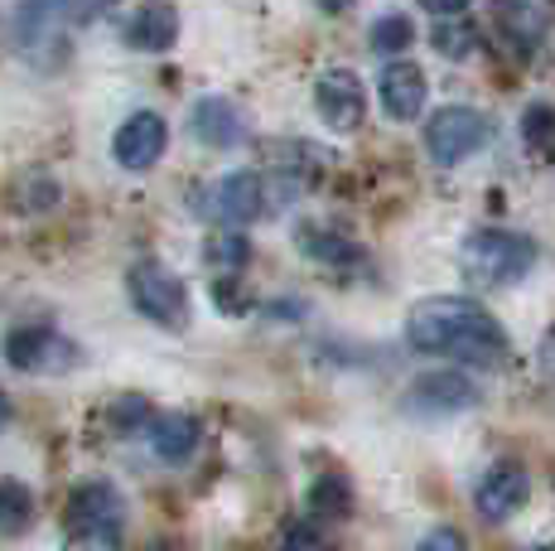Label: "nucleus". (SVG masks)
Segmentation results:
<instances>
[{
    "label": "nucleus",
    "instance_id": "31",
    "mask_svg": "<svg viewBox=\"0 0 555 551\" xmlns=\"http://www.w3.org/2000/svg\"><path fill=\"white\" fill-rule=\"evenodd\" d=\"M285 551H319V533L314 527H291V533H285Z\"/></svg>",
    "mask_w": 555,
    "mask_h": 551
},
{
    "label": "nucleus",
    "instance_id": "10",
    "mask_svg": "<svg viewBox=\"0 0 555 551\" xmlns=\"http://www.w3.org/2000/svg\"><path fill=\"white\" fill-rule=\"evenodd\" d=\"M165 145H169V126H165V116H155V112L126 116L121 131L112 136V155L121 169H151L159 155H165Z\"/></svg>",
    "mask_w": 555,
    "mask_h": 551
},
{
    "label": "nucleus",
    "instance_id": "1",
    "mask_svg": "<svg viewBox=\"0 0 555 551\" xmlns=\"http://www.w3.org/2000/svg\"><path fill=\"white\" fill-rule=\"evenodd\" d=\"M405 344L415 354H440L468 368H498L507 358V330L478 300L430 295L405 315Z\"/></svg>",
    "mask_w": 555,
    "mask_h": 551
},
{
    "label": "nucleus",
    "instance_id": "11",
    "mask_svg": "<svg viewBox=\"0 0 555 551\" xmlns=\"http://www.w3.org/2000/svg\"><path fill=\"white\" fill-rule=\"evenodd\" d=\"M377 98L382 107H387L391 121H415V116L425 112V98H430V82H425V73L415 68V63H387L377 78Z\"/></svg>",
    "mask_w": 555,
    "mask_h": 551
},
{
    "label": "nucleus",
    "instance_id": "17",
    "mask_svg": "<svg viewBox=\"0 0 555 551\" xmlns=\"http://www.w3.org/2000/svg\"><path fill=\"white\" fill-rule=\"evenodd\" d=\"M348 508H353V489L344 474H319L309 484V513L314 517H348Z\"/></svg>",
    "mask_w": 555,
    "mask_h": 551
},
{
    "label": "nucleus",
    "instance_id": "9",
    "mask_svg": "<svg viewBox=\"0 0 555 551\" xmlns=\"http://www.w3.org/2000/svg\"><path fill=\"white\" fill-rule=\"evenodd\" d=\"M314 107L328 131H358L362 116H367V92L348 68H328L314 88Z\"/></svg>",
    "mask_w": 555,
    "mask_h": 551
},
{
    "label": "nucleus",
    "instance_id": "28",
    "mask_svg": "<svg viewBox=\"0 0 555 551\" xmlns=\"http://www.w3.org/2000/svg\"><path fill=\"white\" fill-rule=\"evenodd\" d=\"M212 300H218L228 315H242V310H247V295H242L237 281H212Z\"/></svg>",
    "mask_w": 555,
    "mask_h": 551
},
{
    "label": "nucleus",
    "instance_id": "4",
    "mask_svg": "<svg viewBox=\"0 0 555 551\" xmlns=\"http://www.w3.org/2000/svg\"><path fill=\"white\" fill-rule=\"evenodd\" d=\"M126 291H131V305L155 324H179L189 320V291L175 271H165L159 261H135L131 276H126Z\"/></svg>",
    "mask_w": 555,
    "mask_h": 551
},
{
    "label": "nucleus",
    "instance_id": "33",
    "mask_svg": "<svg viewBox=\"0 0 555 551\" xmlns=\"http://www.w3.org/2000/svg\"><path fill=\"white\" fill-rule=\"evenodd\" d=\"M348 5H353V0H319V10H328V15H344Z\"/></svg>",
    "mask_w": 555,
    "mask_h": 551
},
{
    "label": "nucleus",
    "instance_id": "24",
    "mask_svg": "<svg viewBox=\"0 0 555 551\" xmlns=\"http://www.w3.org/2000/svg\"><path fill=\"white\" fill-rule=\"evenodd\" d=\"M474 44L478 39H474V29L468 25H440L435 29V49H440L444 59H468L474 54Z\"/></svg>",
    "mask_w": 555,
    "mask_h": 551
},
{
    "label": "nucleus",
    "instance_id": "21",
    "mask_svg": "<svg viewBox=\"0 0 555 551\" xmlns=\"http://www.w3.org/2000/svg\"><path fill=\"white\" fill-rule=\"evenodd\" d=\"M59 10H63V0H20V15H15L20 44H35V39L53 35V25H59Z\"/></svg>",
    "mask_w": 555,
    "mask_h": 551
},
{
    "label": "nucleus",
    "instance_id": "26",
    "mask_svg": "<svg viewBox=\"0 0 555 551\" xmlns=\"http://www.w3.org/2000/svg\"><path fill=\"white\" fill-rule=\"evenodd\" d=\"M145 417H151V401H145V397H121L112 407V426L116 431H135Z\"/></svg>",
    "mask_w": 555,
    "mask_h": 551
},
{
    "label": "nucleus",
    "instance_id": "23",
    "mask_svg": "<svg viewBox=\"0 0 555 551\" xmlns=\"http://www.w3.org/2000/svg\"><path fill=\"white\" fill-rule=\"evenodd\" d=\"M15 204L29 208V214H39V208L59 204V184H53L49 175H25V179L15 184Z\"/></svg>",
    "mask_w": 555,
    "mask_h": 551
},
{
    "label": "nucleus",
    "instance_id": "35",
    "mask_svg": "<svg viewBox=\"0 0 555 551\" xmlns=\"http://www.w3.org/2000/svg\"><path fill=\"white\" fill-rule=\"evenodd\" d=\"M541 363H546V368H551V373H555V338H551V344H546V354H541Z\"/></svg>",
    "mask_w": 555,
    "mask_h": 551
},
{
    "label": "nucleus",
    "instance_id": "25",
    "mask_svg": "<svg viewBox=\"0 0 555 551\" xmlns=\"http://www.w3.org/2000/svg\"><path fill=\"white\" fill-rule=\"evenodd\" d=\"M521 136H527L531 145H551V141H555V107L537 102V107L521 116Z\"/></svg>",
    "mask_w": 555,
    "mask_h": 551
},
{
    "label": "nucleus",
    "instance_id": "2",
    "mask_svg": "<svg viewBox=\"0 0 555 551\" xmlns=\"http://www.w3.org/2000/svg\"><path fill=\"white\" fill-rule=\"evenodd\" d=\"M459 267L474 285H517L521 276L537 267V242L521 238V232H507V228H483L464 242L459 252Z\"/></svg>",
    "mask_w": 555,
    "mask_h": 551
},
{
    "label": "nucleus",
    "instance_id": "29",
    "mask_svg": "<svg viewBox=\"0 0 555 551\" xmlns=\"http://www.w3.org/2000/svg\"><path fill=\"white\" fill-rule=\"evenodd\" d=\"M68 551H121V533H88V537H68Z\"/></svg>",
    "mask_w": 555,
    "mask_h": 551
},
{
    "label": "nucleus",
    "instance_id": "14",
    "mask_svg": "<svg viewBox=\"0 0 555 551\" xmlns=\"http://www.w3.org/2000/svg\"><path fill=\"white\" fill-rule=\"evenodd\" d=\"M212 208H218V218H228V222H256L266 214V179L251 175V169H237V175L218 179Z\"/></svg>",
    "mask_w": 555,
    "mask_h": 551
},
{
    "label": "nucleus",
    "instance_id": "16",
    "mask_svg": "<svg viewBox=\"0 0 555 551\" xmlns=\"http://www.w3.org/2000/svg\"><path fill=\"white\" fill-rule=\"evenodd\" d=\"M498 15L517 39H541L551 29L555 0H498Z\"/></svg>",
    "mask_w": 555,
    "mask_h": 551
},
{
    "label": "nucleus",
    "instance_id": "6",
    "mask_svg": "<svg viewBox=\"0 0 555 551\" xmlns=\"http://www.w3.org/2000/svg\"><path fill=\"white\" fill-rule=\"evenodd\" d=\"M527 498H531V479H527V470L512 460H498L474 489V503H478L483 523H507L512 513L527 508Z\"/></svg>",
    "mask_w": 555,
    "mask_h": 551
},
{
    "label": "nucleus",
    "instance_id": "22",
    "mask_svg": "<svg viewBox=\"0 0 555 551\" xmlns=\"http://www.w3.org/2000/svg\"><path fill=\"white\" fill-rule=\"evenodd\" d=\"M415 44V25L405 15H382L377 25H372V49L377 54H401V49Z\"/></svg>",
    "mask_w": 555,
    "mask_h": 551
},
{
    "label": "nucleus",
    "instance_id": "15",
    "mask_svg": "<svg viewBox=\"0 0 555 551\" xmlns=\"http://www.w3.org/2000/svg\"><path fill=\"white\" fill-rule=\"evenodd\" d=\"M198 436H203V426L189 411H169V417H155V426H151V450L159 454L165 464H184L189 454L198 450Z\"/></svg>",
    "mask_w": 555,
    "mask_h": 551
},
{
    "label": "nucleus",
    "instance_id": "19",
    "mask_svg": "<svg viewBox=\"0 0 555 551\" xmlns=\"http://www.w3.org/2000/svg\"><path fill=\"white\" fill-rule=\"evenodd\" d=\"M203 257H208V267L237 276L251 261V242L242 238V232H212V238L203 242Z\"/></svg>",
    "mask_w": 555,
    "mask_h": 551
},
{
    "label": "nucleus",
    "instance_id": "5",
    "mask_svg": "<svg viewBox=\"0 0 555 551\" xmlns=\"http://www.w3.org/2000/svg\"><path fill=\"white\" fill-rule=\"evenodd\" d=\"M5 363L20 368V373H63V368L78 363V348H73L59 330L25 324V330L5 334Z\"/></svg>",
    "mask_w": 555,
    "mask_h": 551
},
{
    "label": "nucleus",
    "instance_id": "8",
    "mask_svg": "<svg viewBox=\"0 0 555 551\" xmlns=\"http://www.w3.org/2000/svg\"><path fill=\"white\" fill-rule=\"evenodd\" d=\"M478 392L468 377L459 373H425L421 383H411V392L401 397L405 411H421V417H459V411L478 407Z\"/></svg>",
    "mask_w": 555,
    "mask_h": 551
},
{
    "label": "nucleus",
    "instance_id": "12",
    "mask_svg": "<svg viewBox=\"0 0 555 551\" xmlns=\"http://www.w3.org/2000/svg\"><path fill=\"white\" fill-rule=\"evenodd\" d=\"M189 131H194L203 145H212V151H232V145H242V136H247V116L228 98H203V102H194Z\"/></svg>",
    "mask_w": 555,
    "mask_h": 551
},
{
    "label": "nucleus",
    "instance_id": "32",
    "mask_svg": "<svg viewBox=\"0 0 555 551\" xmlns=\"http://www.w3.org/2000/svg\"><path fill=\"white\" fill-rule=\"evenodd\" d=\"M421 5L430 10V15H464L474 0H421Z\"/></svg>",
    "mask_w": 555,
    "mask_h": 551
},
{
    "label": "nucleus",
    "instance_id": "18",
    "mask_svg": "<svg viewBox=\"0 0 555 551\" xmlns=\"http://www.w3.org/2000/svg\"><path fill=\"white\" fill-rule=\"evenodd\" d=\"M300 247H305L314 261H324V267H353V261H362V252L353 247V242L338 238V232L305 228V232H300Z\"/></svg>",
    "mask_w": 555,
    "mask_h": 551
},
{
    "label": "nucleus",
    "instance_id": "20",
    "mask_svg": "<svg viewBox=\"0 0 555 551\" xmlns=\"http://www.w3.org/2000/svg\"><path fill=\"white\" fill-rule=\"evenodd\" d=\"M35 517V494L20 479H0V533H25Z\"/></svg>",
    "mask_w": 555,
    "mask_h": 551
},
{
    "label": "nucleus",
    "instance_id": "36",
    "mask_svg": "<svg viewBox=\"0 0 555 551\" xmlns=\"http://www.w3.org/2000/svg\"><path fill=\"white\" fill-rule=\"evenodd\" d=\"M537 551H555V542H546V547H537Z\"/></svg>",
    "mask_w": 555,
    "mask_h": 551
},
{
    "label": "nucleus",
    "instance_id": "34",
    "mask_svg": "<svg viewBox=\"0 0 555 551\" xmlns=\"http://www.w3.org/2000/svg\"><path fill=\"white\" fill-rule=\"evenodd\" d=\"M10 417H15V407H10V397H5V392H0V431L10 426Z\"/></svg>",
    "mask_w": 555,
    "mask_h": 551
},
{
    "label": "nucleus",
    "instance_id": "27",
    "mask_svg": "<svg viewBox=\"0 0 555 551\" xmlns=\"http://www.w3.org/2000/svg\"><path fill=\"white\" fill-rule=\"evenodd\" d=\"M116 0H63V15L73 20V25H88V20H98V15H106Z\"/></svg>",
    "mask_w": 555,
    "mask_h": 551
},
{
    "label": "nucleus",
    "instance_id": "3",
    "mask_svg": "<svg viewBox=\"0 0 555 551\" xmlns=\"http://www.w3.org/2000/svg\"><path fill=\"white\" fill-rule=\"evenodd\" d=\"M488 116L478 107H440L425 121V151L435 165H459L488 145Z\"/></svg>",
    "mask_w": 555,
    "mask_h": 551
},
{
    "label": "nucleus",
    "instance_id": "7",
    "mask_svg": "<svg viewBox=\"0 0 555 551\" xmlns=\"http://www.w3.org/2000/svg\"><path fill=\"white\" fill-rule=\"evenodd\" d=\"M68 537H88V533H121V494L112 489L106 479L78 484L68 498Z\"/></svg>",
    "mask_w": 555,
    "mask_h": 551
},
{
    "label": "nucleus",
    "instance_id": "30",
    "mask_svg": "<svg viewBox=\"0 0 555 551\" xmlns=\"http://www.w3.org/2000/svg\"><path fill=\"white\" fill-rule=\"evenodd\" d=\"M415 551H468V547H464V533H454V527H435Z\"/></svg>",
    "mask_w": 555,
    "mask_h": 551
},
{
    "label": "nucleus",
    "instance_id": "13",
    "mask_svg": "<svg viewBox=\"0 0 555 551\" xmlns=\"http://www.w3.org/2000/svg\"><path fill=\"white\" fill-rule=\"evenodd\" d=\"M121 39L131 49H141V54H165V49H175V39H179V10L169 5V0H151V5H141L131 20H126Z\"/></svg>",
    "mask_w": 555,
    "mask_h": 551
}]
</instances>
